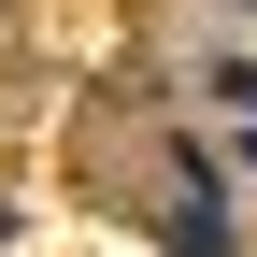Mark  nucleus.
<instances>
[{
	"instance_id": "f257e3e1",
	"label": "nucleus",
	"mask_w": 257,
	"mask_h": 257,
	"mask_svg": "<svg viewBox=\"0 0 257 257\" xmlns=\"http://www.w3.org/2000/svg\"><path fill=\"white\" fill-rule=\"evenodd\" d=\"M157 214H172V257H229V214H214L200 172H172V200H157Z\"/></svg>"
}]
</instances>
